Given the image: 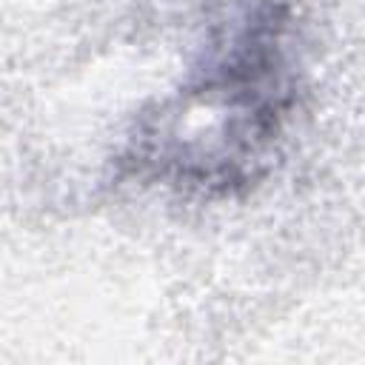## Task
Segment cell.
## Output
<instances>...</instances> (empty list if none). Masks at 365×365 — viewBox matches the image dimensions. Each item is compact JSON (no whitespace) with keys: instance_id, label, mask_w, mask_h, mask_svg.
<instances>
[{"instance_id":"1","label":"cell","mask_w":365,"mask_h":365,"mask_svg":"<svg viewBox=\"0 0 365 365\" xmlns=\"http://www.w3.org/2000/svg\"><path fill=\"white\" fill-rule=\"evenodd\" d=\"M297 43L291 0H228L188 80L137 120L123 171L202 197L254 188L297 108Z\"/></svg>"}]
</instances>
